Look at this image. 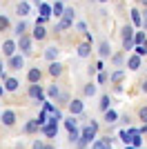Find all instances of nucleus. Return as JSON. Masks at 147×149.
I'll return each mask as SVG.
<instances>
[{
    "instance_id": "nucleus-38",
    "label": "nucleus",
    "mask_w": 147,
    "mask_h": 149,
    "mask_svg": "<svg viewBox=\"0 0 147 149\" xmlns=\"http://www.w3.org/2000/svg\"><path fill=\"white\" fill-rule=\"evenodd\" d=\"M7 25H9V20H7L5 16H0V31H2V29H7Z\"/></svg>"
},
{
    "instance_id": "nucleus-31",
    "label": "nucleus",
    "mask_w": 147,
    "mask_h": 149,
    "mask_svg": "<svg viewBox=\"0 0 147 149\" xmlns=\"http://www.w3.org/2000/svg\"><path fill=\"white\" fill-rule=\"evenodd\" d=\"M136 54H138V56H147V42L145 45H136Z\"/></svg>"
},
{
    "instance_id": "nucleus-9",
    "label": "nucleus",
    "mask_w": 147,
    "mask_h": 149,
    "mask_svg": "<svg viewBox=\"0 0 147 149\" xmlns=\"http://www.w3.org/2000/svg\"><path fill=\"white\" fill-rule=\"evenodd\" d=\"M92 149H111V140L109 138H103V140H94Z\"/></svg>"
},
{
    "instance_id": "nucleus-19",
    "label": "nucleus",
    "mask_w": 147,
    "mask_h": 149,
    "mask_svg": "<svg viewBox=\"0 0 147 149\" xmlns=\"http://www.w3.org/2000/svg\"><path fill=\"white\" fill-rule=\"evenodd\" d=\"M45 36H47V31L43 29V25H36V27H34V38H36V40H43Z\"/></svg>"
},
{
    "instance_id": "nucleus-22",
    "label": "nucleus",
    "mask_w": 147,
    "mask_h": 149,
    "mask_svg": "<svg viewBox=\"0 0 147 149\" xmlns=\"http://www.w3.org/2000/svg\"><path fill=\"white\" fill-rule=\"evenodd\" d=\"M56 56H58V49H56V47H47V51H45V58H47V60H54Z\"/></svg>"
},
{
    "instance_id": "nucleus-35",
    "label": "nucleus",
    "mask_w": 147,
    "mask_h": 149,
    "mask_svg": "<svg viewBox=\"0 0 147 149\" xmlns=\"http://www.w3.org/2000/svg\"><path fill=\"white\" fill-rule=\"evenodd\" d=\"M123 80V71H116V74L111 76V82H120Z\"/></svg>"
},
{
    "instance_id": "nucleus-7",
    "label": "nucleus",
    "mask_w": 147,
    "mask_h": 149,
    "mask_svg": "<svg viewBox=\"0 0 147 149\" xmlns=\"http://www.w3.org/2000/svg\"><path fill=\"white\" fill-rule=\"evenodd\" d=\"M43 134H45V136H49V138H54L56 134H58V125H56V123L43 125Z\"/></svg>"
},
{
    "instance_id": "nucleus-14",
    "label": "nucleus",
    "mask_w": 147,
    "mask_h": 149,
    "mask_svg": "<svg viewBox=\"0 0 147 149\" xmlns=\"http://www.w3.org/2000/svg\"><path fill=\"white\" fill-rule=\"evenodd\" d=\"M127 65H129V69H132V71L141 69V56H138V54H136V56H132V58L127 60Z\"/></svg>"
},
{
    "instance_id": "nucleus-8",
    "label": "nucleus",
    "mask_w": 147,
    "mask_h": 149,
    "mask_svg": "<svg viewBox=\"0 0 147 149\" xmlns=\"http://www.w3.org/2000/svg\"><path fill=\"white\" fill-rule=\"evenodd\" d=\"M9 67L11 69H22L24 67V58L22 56H11L9 58Z\"/></svg>"
},
{
    "instance_id": "nucleus-2",
    "label": "nucleus",
    "mask_w": 147,
    "mask_h": 149,
    "mask_svg": "<svg viewBox=\"0 0 147 149\" xmlns=\"http://www.w3.org/2000/svg\"><path fill=\"white\" fill-rule=\"evenodd\" d=\"M134 29H132V27H125V29H123V47H125V49H132V47H134Z\"/></svg>"
},
{
    "instance_id": "nucleus-42",
    "label": "nucleus",
    "mask_w": 147,
    "mask_h": 149,
    "mask_svg": "<svg viewBox=\"0 0 147 149\" xmlns=\"http://www.w3.org/2000/svg\"><path fill=\"white\" fill-rule=\"evenodd\" d=\"M76 29H78V31H87V27H85V22H78V25H76Z\"/></svg>"
},
{
    "instance_id": "nucleus-4",
    "label": "nucleus",
    "mask_w": 147,
    "mask_h": 149,
    "mask_svg": "<svg viewBox=\"0 0 147 149\" xmlns=\"http://www.w3.org/2000/svg\"><path fill=\"white\" fill-rule=\"evenodd\" d=\"M29 96H31L34 100H43V98H45V91H43V87L36 82V85H31V87H29Z\"/></svg>"
},
{
    "instance_id": "nucleus-32",
    "label": "nucleus",
    "mask_w": 147,
    "mask_h": 149,
    "mask_svg": "<svg viewBox=\"0 0 147 149\" xmlns=\"http://www.w3.org/2000/svg\"><path fill=\"white\" fill-rule=\"evenodd\" d=\"M51 11H54V9H51L49 5H40V16H47V18H49V13H51Z\"/></svg>"
},
{
    "instance_id": "nucleus-48",
    "label": "nucleus",
    "mask_w": 147,
    "mask_h": 149,
    "mask_svg": "<svg viewBox=\"0 0 147 149\" xmlns=\"http://www.w3.org/2000/svg\"><path fill=\"white\" fill-rule=\"evenodd\" d=\"M136 2H143V5H147V0H136Z\"/></svg>"
},
{
    "instance_id": "nucleus-34",
    "label": "nucleus",
    "mask_w": 147,
    "mask_h": 149,
    "mask_svg": "<svg viewBox=\"0 0 147 149\" xmlns=\"http://www.w3.org/2000/svg\"><path fill=\"white\" fill-rule=\"evenodd\" d=\"M65 127H67L69 131H71V129H76V120H74V116H71L69 120H65Z\"/></svg>"
},
{
    "instance_id": "nucleus-41",
    "label": "nucleus",
    "mask_w": 147,
    "mask_h": 149,
    "mask_svg": "<svg viewBox=\"0 0 147 149\" xmlns=\"http://www.w3.org/2000/svg\"><path fill=\"white\" fill-rule=\"evenodd\" d=\"M31 149H45V145H43V143H40V140H36V143L31 145Z\"/></svg>"
},
{
    "instance_id": "nucleus-10",
    "label": "nucleus",
    "mask_w": 147,
    "mask_h": 149,
    "mask_svg": "<svg viewBox=\"0 0 147 149\" xmlns=\"http://www.w3.org/2000/svg\"><path fill=\"white\" fill-rule=\"evenodd\" d=\"M38 127H43V125H40V120H29V123L24 125V134H34V131H38Z\"/></svg>"
},
{
    "instance_id": "nucleus-39",
    "label": "nucleus",
    "mask_w": 147,
    "mask_h": 149,
    "mask_svg": "<svg viewBox=\"0 0 147 149\" xmlns=\"http://www.w3.org/2000/svg\"><path fill=\"white\" fill-rule=\"evenodd\" d=\"M98 82H107V74H105L103 69H100V74H98Z\"/></svg>"
},
{
    "instance_id": "nucleus-20",
    "label": "nucleus",
    "mask_w": 147,
    "mask_h": 149,
    "mask_svg": "<svg viewBox=\"0 0 147 149\" xmlns=\"http://www.w3.org/2000/svg\"><path fill=\"white\" fill-rule=\"evenodd\" d=\"M74 25V18H67V16H62V20H60V25L56 27V29H69V27Z\"/></svg>"
},
{
    "instance_id": "nucleus-27",
    "label": "nucleus",
    "mask_w": 147,
    "mask_h": 149,
    "mask_svg": "<svg viewBox=\"0 0 147 149\" xmlns=\"http://www.w3.org/2000/svg\"><path fill=\"white\" fill-rule=\"evenodd\" d=\"M109 96H103V98H100V109H103V111H107V109H109Z\"/></svg>"
},
{
    "instance_id": "nucleus-50",
    "label": "nucleus",
    "mask_w": 147,
    "mask_h": 149,
    "mask_svg": "<svg viewBox=\"0 0 147 149\" xmlns=\"http://www.w3.org/2000/svg\"><path fill=\"white\" fill-rule=\"evenodd\" d=\"M98 2H109V0H98Z\"/></svg>"
},
{
    "instance_id": "nucleus-46",
    "label": "nucleus",
    "mask_w": 147,
    "mask_h": 149,
    "mask_svg": "<svg viewBox=\"0 0 147 149\" xmlns=\"http://www.w3.org/2000/svg\"><path fill=\"white\" fill-rule=\"evenodd\" d=\"M125 149H138V147H134V145H127V147H125Z\"/></svg>"
},
{
    "instance_id": "nucleus-26",
    "label": "nucleus",
    "mask_w": 147,
    "mask_h": 149,
    "mask_svg": "<svg viewBox=\"0 0 147 149\" xmlns=\"http://www.w3.org/2000/svg\"><path fill=\"white\" fill-rule=\"evenodd\" d=\"M145 42H147L145 33H141V31H138V33H136V36H134V45H145Z\"/></svg>"
},
{
    "instance_id": "nucleus-45",
    "label": "nucleus",
    "mask_w": 147,
    "mask_h": 149,
    "mask_svg": "<svg viewBox=\"0 0 147 149\" xmlns=\"http://www.w3.org/2000/svg\"><path fill=\"white\" fill-rule=\"evenodd\" d=\"M34 5H38V7H40V5H43V0H34Z\"/></svg>"
},
{
    "instance_id": "nucleus-28",
    "label": "nucleus",
    "mask_w": 147,
    "mask_h": 149,
    "mask_svg": "<svg viewBox=\"0 0 147 149\" xmlns=\"http://www.w3.org/2000/svg\"><path fill=\"white\" fill-rule=\"evenodd\" d=\"M49 98H58V96H60V89L56 87V85H51V87H49Z\"/></svg>"
},
{
    "instance_id": "nucleus-6",
    "label": "nucleus",
    "mask_w": 147,
    "mask_h": 149,
    "mask_svg": "<svg viewBox=\"0 0 147 149\" xmlns=\"http://www.w3.org/2000/svg\"><path fill=\"white\" fill-rule=\"evenodd\" d=\"M2 51H5V56H16V42L13 40H5V45H2Z\"/></svg>"
},
{
    "instance_id": "nucleus-1",
    "label": "nucleus",
    "mask_w": 147,
    "mask_h": 149,
    "mask_svg": "<svg viewBox=\"0 0 147 149\" xmlns=\"http://www.w3.org/2000/svg\"><path fill=\"white\" fill-rule=\"evenodd\" d=\"M96 131H98V125L92 120L89 125H85V127H83V131H80V138H83V140H87V143L92 145L94 140H96Z\"/></svg>"
},
{
    "instance_id": "nucleus-36",
    "label": "nucleus",
    "mask_w": 147,
    "mask_h": 149,
    "mask_svg": "<svg viewBox=\"0 0 147 149\" xmlns=\"http://www.w3.org/2000/svg\"><path fill=\"white\" fill-rule=\"evenodd\" d=\"M87 145H89V143H87V140H83V138H78V140H76V147H78V149H85Z\"/></svg>"
},
{
    "instance_id": "nucleus-49",
    "label": "nucleus",
    "mask_w": 147,
    "mask_h": 149,
    "mask_svg": "<svg viewBox=\"0 0 147 149\" xmlns=\"http://www.w3.org/2000/svg\"><path fill=\"white\" fill-rule=\"evenodd\" d=\"M45 149H54V147H51V145H45Z\"/></svg>"
},
{
    "instance_id": "nucleus-21",
    "label": "nucleus",
    "mask_w": 147,
    "mask_h": 149,
    "mask_svg": "<svg viewBox=\"0 0 147 149\" xmlns=\"http://www.w3.org/2000/svg\"><path fill=\"white\" fill-rule=\"evenodd\" d=\"M132 20H134V25H143V16H141V11L138 9H132Z\"/></svg>"
},
{
    "instance_id": "nucleus-25",
    "label": "nucleus",
    "mask_w": 147,
    "mask_h": 149,
    "mask_svg": "<svg viewBox=\"0 0 147 149\" xmlns=\"http://www.w3.org/2000/svg\"><path fill=\"white\" fill-rule=\"evenodd\" d=\"M29 13V5L27 2H18V16H27Z\"/></svg>"
},
{
    "instance_id": "nucleus-47",
    "label": "nucleus",
    "mask_w": 147,
    "mask_h": 149,
    "mask_svg": "<svg viewBox=\"0 0 147 149\" xmlns=\"http://www.w3.org/2000/svg\"><path fill=\"white\" fill-rule=\"evenodd\" d=\"M2 74H5V71H2V62H0V76H2Z\"/></svg>"
},
{
    "instance_id": "nucleus-51",
    "label": "nucleus",
    "mask_w": 147,
    "mask_h": 149,
    "mask_svg": "<svg viewBox=\"0 0 147 149\" xmlns=\"http://www.w3.org/2000/svg\"><path fill=\"white\" fill-rule=\"evenodd\" d=\"M2 91H5V89H2V87H0V96H2Z\"/></svg>"
},
{
    "instance_id": "nucleus-33",
    "label": "nucleus",
    "mask_w": 147,
    "mask_h": 149,
    "mask_svg": "<svg viewBox=\"0 0 147 149\" xmlns=\"http://www.w3.org/2000/svg\"><path fill=\"white\" fill-rule=\"evenodd\" d=\"M94 93H96V85H94V82H89V85L85 87V96H94Z\"/></svg>"
},
{
    "instance_id": "nucleus-5",
    "label": "nucleus",
    "mask_w": 147,
    "mask_h": 149,
    "mask_svg": "<svg viewBox=\"0 0 147 149\" xmlns=\"http://www.w3.org/2000/svg\"><path fill=\"white\" fill-rule=\"evenodd\" d=\"M83 109H85L83 100H71V102H69V111H71V116H78V113H83Z\"/></svg>"
},
{
    "instance_id": "nucleus-18",
    "label": "nucleus",
    "mask_w": 147,
    "mask_h": 149,
    "mask_svg": "<svg viewBox=\"0 0 147 149\" xmlns=\"http://www.w3.org/2000/svg\"><path fill=\"white\" fill-rule=\"evenodd\" d=\"M116 118H118V113L114 111V109H107V111H105V120H107V125H114Z\"/></svg>"
},
{
    "instance_id": "nucleus-30",
    "label": "nucleus",
    "mask_w": 147,
    "mask_h": 149,
    "mask_svg": "<svg viewBox=\"0 0 147 149\" xmlns=\"http://www.w3.org/2000/svg\"><path fill=\"white\" fill-rule=\"evenodd\" d=\"M78 138H80V131H78V127H76V129L69 131V140H71V143H76Z\"/></svg>"
},
{
    "instance_id": "nucleus-15",
    "label": "nucleus",
    "mask_w": 147,
    "mask_h": 149,
    "mask_svg": "<svg viewBox=\"0 0 147 149\" xmlns=\"http://www.w3.org/2000/svg\"><path fill=\"white\" fill-rule=\"evenodd\" d=\"M18 85H20V82L16 80V78H5V89H7V91H16Z\"/></svg>"
},
{
    "instance_id": "nucleus-17",
    "label": "nucleus",
    "mask_w": 147,
    "mask_h": 149,
    "mask_svg": "<svg viewBox=\"0 0 147 149\" xmlns=\"http://www.w3.org/2000/svg\"><path fill=\"white\" fill-rule=\"evenodd\" d=\"M49 74L51 76H60L62 74V65L60 62H51V65H49Z\"/></svg>"
},
{
    "instance_id": "nucleus-44",
    "label": "nucleus",
    "mask_w": 147,
    "mask_h": 149,
    "mask_svg": "<svg viewBox=\"0 0 147 149\" xmlns=\"http://www.w3.org/2000/svg\"><path fill=\"white\" fill-rule=\"evenodd\" d=\"M143 91H145V93H147V80H145V82H143Z\"/></svg>"
},
{
    "instance_id": "nucleus-11",
    "label": "nucleus",
    "mask_w": 147,
    "mask_h": 149,
    "mask_svg": "<svg viewBox=\"0 0 147 149\" xmlns=\"http://www.w3.org/2000/svg\"><path fill=\"white\" fill-rule=\"evenodd\" d=\"M0 120H2L7 127H11V125L16 123V113H13V111H5L2 116H0Z\"/></svg>"
},
{
    "instance_id": "nucleus-3",
    "label": "nucleus",
    "mask_w": 147,
    "mask_h": 149,
    "mask_svg": "<svg viewBox=\"0 0 147 149\" xmlns=\"http://www.w3.org/2000/svg\"><path fill=\"white\" fill-rule=\"evenodd\" d=\"M18 47H20V51H22L24 56H29V54H31V38L29 36H20Z\"/></svg>"
},
{
    "instance_id": "nucleus-24",
    "label": "nucleus",
    "mask_w": 147,
    "mask_h": 149,
    "mask_svg": "<svg viewBox=\"0 0 147 149\" xmlns=\"http://www.w3.org/2000/svg\"><path fill=\"white\" fill-rule=\"evenodd\" d=\"M51 9H54L56 16H62V13H65V7H62V2H54V5H51Z\"/></svg>"
},
{
    "instance_id": "nucleus-23",
    "label": "nucleus",
    "mask_w": 147,
    "mask_h": 149,
    "mask_svg": "<svg viewBox=\"0 0 147 149\" xmlns=\"http://www.w3.org/2000/svg\"><path fill=\"white\" fill-rule=\"evenodd\" d=\"M118 136H120V140H123L125 145H132V134H129V131H125V129H123L120 134H118Z\"/></svg>"
},
{
    "instance_id": "nucleus-40",
    "label": "nucleus",
    "mask_w": 147,
    "mask_h": 149,
    "mask_svg": "<svg viewBox=\"0 0 147 149\" xmlns=\"http://www.w3.org/2000/svg\"><path fill=\"white\" fill-rule=\"evenodd\" d=\"M111 60H114V65H118V67H120V65H123V56H114V58H111Z\"/></svg>"
},
{
    "instance_id": "nucleus-16",
    "label": "nucleus",
    "mask_w": 147,
    "mask_h": 149,
    "mask_svg": "<svg viewBox=\"0 0 147 149\" xmlns=\"http://www.w3.org/2000/svg\"><path fill=\"white\" fill-rule=\"evenodd\" d=\"M27 78H29V82H31V85H36V82L40 80V69H29Z\"/></svg>"
},
{
    "instance_id": "nucleus-29",
    "label": "nucleus",
    "mask_w": 147,
    "mask_h": 149,
    "mask_svg": "<svg viewBox=\"0 0 147 149\" xmlns=\"http://www.w3.org/2000/svg\"><path fill=\"white\" fill-rule=\"evenodd\" d=\"M24 29H27V25H24V22H18V25H16V36H24Z\"/></svg>"
},
{
    "instance_id": "nucleus-43",
    "label": "nucleus",
    "mask_w": 147,
    "mask_h": 149,
    "mask_svg": "<svg viewBox=\"0 0 147 149\" xmlns=\"http://www.w3.org/2000/svg\"><path fill=\"white\" fill-rule=\"evenodd\" d=\"M143 27H145V31H147V9H145V16H143Z\"/></svg>"
},
{
    "instance_id": "nucleus-13",
    "label": "nucleus",
    "mask_w": 147,
    "mask_h": 149,
    "mask_svg": "<svg viewBox=\"0 0 147 149\" xmlns=\"http://www.w3.org/2000/svg\"><path fill=\"white\" fill-rule=\"evenodd\" d=\"M76 51H78V56H80V58H87L89 54H92V47H89L87 42H83V45H78V49H76Z\"/></svg>"
},
{
    "instance_id": "nucleus-12",
    "label": "nucleus",
    "mask_w": 147,
    "mask_h": 149,
    "mask_svg": "<svg viewBox=\"0 0 147 149\" xmlns=\"http://www.w3.org/2000/svg\"><path fill=\"white\" fill-rule=\"evenodd\" d=\"M98 54H100V58H107L111 54V47H109V42L107 40H103L100 42V47H98Z\"/></svg>"
},
{
    "instance_id": "nucleus-37",
    "label": "nucleus",
    "mask_w": 147,
    "mask_h": 149,
    "mask_svg": "<svg viewBox=\"0 0 147 149\" xmlns=\"http://www.w3.org/2000/svg\"><path fill=\"white\" fill-rule=\"evenodd\" d=\"M138 116H141V120H143V123H147V107H143L141 111H138Z\"/></svg>"
}]
</instances>
